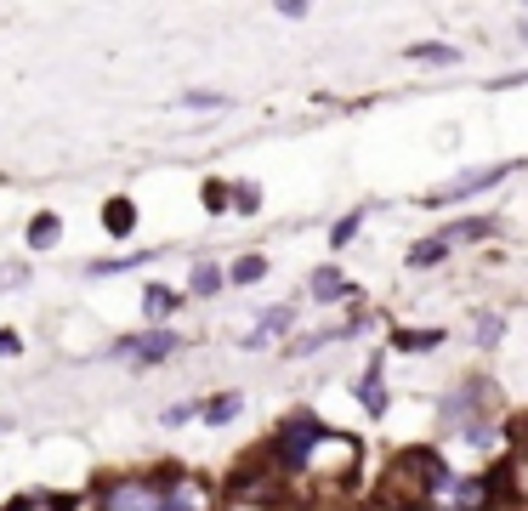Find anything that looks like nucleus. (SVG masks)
Here are the masks:
<instances>
[{"instance_id": "0eeeda50", "label": "nucleus", "mask_w": 528, "mask_h": 511, "mask_svg": "<svg viewBox=\"0 0 528 511\" xmlns=\"http://www.w3.org/2000/svg\"><path fill=\"white\" fill-rule=\"evenodd\" d=\"M284 324H290V307H273V313H267L262 324H256V330L245 335V347H262L267 335H273V330H284Z\"/></svg>"}, {"instance_id": "423d86ee", "label": "nucleus", "mask_w": 528, "mask_h": 511, "mask_svg": "<svg viewBox=\"0 0 528 511\" xmlns=\"http://www.w3.org/2000/svg\"><path fill=\"white\" fill-rule=\"evenodd\" d=\"M358 398H364V409H370V415H381V409H387V392H381V364H375V370L364 375V387H358Z\"/></svg>"}, {"instance_id": "2eb2a0df", "label": "nucleus", "mask_w": 528, "mask_h": 511, "mask_svg": "<svg viewBox=\"0 0 528 511\" xmlns=\"http://www.w3.org/2000/svg\"><path fill=\"white\" fill-rule=\"evenodd\" d=\"M239 404H245L239 392H233V398H216V404H211V421H233V415H239Z\"/></svg>"}, {"instance_id": "6ab92c4d", "label": "nucleus", "mask_w": 528, "mask_h": 511, "mask_svg": "<svg viewBox=\"0 0 528 511\" xmlns=\"http://www.w3.org/2000/svg\"><path fill=\"white\" fill-rule=\"evenodd\" d=\"M182 103H188V108H222V97H211V91H188Z\"/></svg>"}, {"instance_id": "a211bd4d", "label": "nucleus", "mask_w": 528, "mask_h": 511, "mask_svg": "<svg viewBox=\"0 0 528 511\" xmlns=\"http://www.w3.org/2000/svg\"><path fill=\"white\" fill-rule=\"evenodd\" d=\"M52 233H57V222L52 216H40L35 228H29V239H35V245H52Z\"/></svg>"}, {"instance_id": "412c9836", "label": "nucleus", "mask_w": 528, "mask_h": 511, "mask_svg": "<svg viewBox=\"0 0 528 511\" xmlns=\"http://www.w3.org/2000/svg\"><path fill=\"white\" fill-rule=\"evenodd\" d=\"M0 353H18V335L12 330H0Z\"/></svg>"}, {"instance_id": "f3484780", "label": "nucleus", "mask_w": 528, "mask_h": 511, "mask_svg": "<svg viewBox=\"0 0 528 511\" xmlns=\"http://www.w3.org/2000/svg\"><path fill=\"white\" fill-rule=\"evenodd\" d=\"M477 341L494 347V341H500V318H477Z\"/></svg>"}, {"instance_id": "39448f33", "label": "nucleus", "mask_w": 528, "mask_h": 511, "mask_svg": "<svg viewBox=\"0 0 528 511\" xmlns=\"http://www.w3.org/2000/svg\"><path fill=\"white\" fill-rule=\"evenodd\" d=\"M313 296H318V301H330V296H347V279H341L335 267H318V273H313Z\"/></svg>"}, {"instance_id": "9d476101", "label": "nucleus", "mask_w": 528, "mask_h": 511, "mask_svg": "<svg viewBox=\"0 0 528 511\" xmlns=\"http://www.w3.org/2000/svg\"><path fill=\"white\" fill-rule=\"evenodd\" d=\"M6 511H69V500H57V494H29V500H12Z\"/></svg>"}, {"instance_id": "1a4fd4ad", "label": "nucleus", "mask_w": 528, "mask_h": 511, "mask_svg": "<svg viewBox=\"0 0 528 511\" xmlns=\"http://www.w3.org/2000/svg\"><path fill=\"white\" fill-rule=\"evenodd\" d=\"M443 245H449V239H421V245L409 250V267H432V262H443Z\"/></svg>"}, {"instance_id": "9b49d317", "label": "nucleus", "mask_w": 528, "mask_h": 511, "mask_svg": "<svg viewBox=\"0 0 528 511\" xmlns=\"http://www.w3.org/2000/svg\"><path fill=\"white\" fill-rule=\"evenodd\" d=\"M103 222H108V233H131V222H137V216H131V205H125V199H114V205L103 211Z\"/></svg>"}, {"instance_id": "6e6552de", "label": "nucleus", "mask_w": 528, "mask_h": 511, "mask_svg": "<svg viewBox=\"0 0 528 511\" xmlns=\"http://www.w3.org/2000/svg\"><path fill=\"white\" fill-rule=\"evenodd\" d=\"M171 307H176L171 290H159V284H154V290H142V313H148V318H165Z\"/></svg>"}, {"instance_id": "f03ea898", "label": "nucleus", "mask_w": 528, "mask_h": 511, "mask_svg": "<svg viewBox=\"0 0 528 511\" xmlns=\"http://www.w3.org/2000/svg\"><path fill=\"white\" fill-rule=\"evenodd\" d=\"M324 438H330V432H324L318 421H307V415H301V421H290V426L279 432V455L290 460V466H307V460L324 449Z\"/></svg>"}, {"instance_id": "20e7f679", "label": "nucleus", "mask_w": 528, "mask_h": 511, "mask_svg": "<svg viewBox=\"0 0 528 511\" xmlns=\"http://www.w3.org/2000/svg\"><path fill=\"white\" fill-rule=\"evenodd\" d=\"M176 347L171 330H154V335H131V341H120L114 347V358H137V364H148V358H165Z\"/></svg>"}, {"instance_id": "4468645a", "label": "nucleus", "mask_w": 528, "mask_h": 511, "mask_svg": "<svg viewBox=\"0 0 528 511\" xmlns=\"http://www.w3.org/2000/svg\"><path fill=\"white\" fill-rule=\"evenodd\" d=\"M262 273H267V262H262V256H250V262H239V267H233V279H239V284H256Z\"/></svg>"}, {"instance_id": "f8f14e48", "label": "nucleus", "mask_w": 528, "mask_h": 511, "mask_svg": "<svg viewBox=\"0 0 528 511\" xmlns=\"http://www.w3.org/2000/svg\"><path fill=\"white\" fill-rule=\"evenodd\" d=\"M409 57L415 63H455L460 52H449V46H409Z\"/></svg>"}, {"instance_id": "7ed1b4c3", "label": "nucleus", "mask_w": 528, "mask_h": 511, "mask_svg": "<svg viewBox=\"0 0 528 511\" xmlns=\"http://www.w3.org/2000/svg\"><path fill=\"white\" fill-rule=\"evenodd\" d=\"M506 171H511V165H483V171H466V177L432 188V194H426V205H449V199H466V194H477V188H494Z\"/></svg>"}, {"instance_id": "4be33fe9", "label": "nucleus", "mask_w": 528, "mask_h": 511, "mask_svg": "<svg viewBox=\"0 0 528 511\" xmlns=\"http://www.w3.org/2000/svg\"><path fill=\"white\" fill-rule=\"evenodd\" d=\"M517 35H523V40H528V23H517Z\"/></svg>"}, {"instance_id": "aec40b11", "label": "nucleus", "mask_w": 528, "mask_h": 511, "mask_svg": "<svg viewBox=\"0 0 528 511\" xmlns=\"http://www.w3.org/2000/svg\"><path fill=\"white\" fill-rule=\"evenodd\" d=\"M6 284H23V267H0V290Z\"/></svg>"}, {"instance_id": "f257e3e1", "label": "nucleus", "mask_w": 528, "mask_h": 511, "mask_svg": "<svg viewBox=\"0 0 528 511\" xmlns=\"http://www.w3.org/2000/svg\"><path fill=\"white\" fill-rule=\"evenodd\" d=\"M443 483H449L443 460L432 455V449H409V455H398V466L387 472V506L392 511L432 506V500L443 494Z\"/></svg>"}, {"instance_id": "ddd939ff", "label": "nucleus", "mask_w": 528, "mask_h": 511, "mask_svg": "<svg viewBox=\"0 0 528 511\" xmlns=\"http://www.w3.org/2000/svg\"><path fill=\"white\" fill-rule=\"evenodd\" d=\"M443 330H426V335H398V347H409V353H426V347H438Z\"/></svg>"}, {"instance_id": "dca6fc26", "label": "nucleus", "mask_w": 528, "mask_h": 511, "mask_svg": "<svg viewBox=\"0 0 528 511\" xmlns=\"http://www.w3.org/2000/svg\"><path fill=\"white\" fill-rule=\"evenodd\" d=\"M216 284H222V273H216V267H194V290H199V296H211Z\"/></svg>"}]
</instances>
